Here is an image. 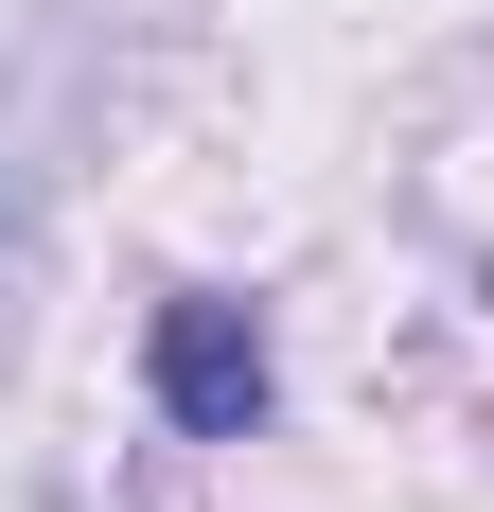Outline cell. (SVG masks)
I'll list each match as a JSON object with an SVG mask.
<instances>
[{"instance_id": "cell-2", "label": "cell", "mask_w": 494, "mask_h": 512, "mask_svg": "<svg viewBox=\"0 0 494 512\" xmlns=\"http://www.w3.org/2000/svg\"><path fill=\"white\" fill-rule=\"evenodd\" d=\"M0 265H18V212H0Z\"/></svg>"}, {"instance_id": "cell-1", "label": "cell", "mask_w": 494, "mask_h": 512, "mask_svg": "<svg viewBox=\"0 0 494 512\" xmlns=\"http://www.w3.org/2000/svg\"><path fill=\"white\" fill-rule=\"evenodd\" d=\"M142 389L177 442H265V407H283V354H265V301H230V283H177L142 336Z\"/></svg>"}]
</instances>
